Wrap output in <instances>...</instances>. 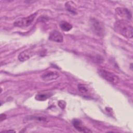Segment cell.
<instances>
[{
	"instance_id": "obj_1",
	"label": "cell",
	"mask_w": 133,
	"mask_h": 133,
	"mask_svg": "<svg viewBox=\"0 0 133 133\" xmlns=\"http://www.w3.org/2000/svg\"><path fill=\"white\" fill-rule=\"evenodd\" d=\"M115 30L128 38L132 37V27L131 24L125 20L117 21L114 24Z\"/></svg>"
},
{
	"instance_id": "obj_2",
	"label": "cell",
	"mask_w": 133,
	"mask_h": 133,
	"mask_svg": "<svg viewBox=\"0 0 133 133\" xmlns=\"http://www.w3.org/2000/svg\"><path fill=\"white\" fill-rule=\"evenodd\" d=\"M90 26L95 34L101 37L104 36L105 33V28L101 22L95 19H91L90 20Z\"/></svg>"
},
{
	"instance_id": "obj_3",
	"label": "cell",
	"mask_w": 133,
	"mask_h": 133,
	"mask_svg": "<svg viewBox=\"0 0 133 133\" xmlns=\"http://www.w3.org/2000/svg\"><path fill=\"white\" fill-rule=\"evenodd\" d=\"M37 15V13L35 12L26 17L19 18L14 22V24L15 26L17 27H27L31 25Z\"/></svg>"
},
{
	"instance_id": "obj_4",
	"label": "cell",
	"mask_w": 133,
	"mask_h": 133,
	"mask_svg": "<svg viewBox=\"0 0 133 133\" xmlns=\"http://www.w3.org/2000/svg\"><path fill=\"white\" fill-rule=\"evenodd\" d=\"M99 75L106 81L113 84H116L119 82V78L114 74L103 69H98Z\"/></svg>"
},
{
	"instance_id": "obj_5",
	"label": "cell",
	"mask_w": 133,
	"mask_h": 133,
	"mask_svg": "<svg viewBox=\"0 0 133 133\" xmlns=\"http://www.w3.org/2000/svg\"><path fill=\"white\" fill-rule=\"evenodd\" d=\"M72 125L74 127V128L79 131L84 132H91V131L85 127L82 122L77 119H74L72 120Z\"/></svg>"
},
{
	"instance_id": "obj_6",
	"label": "cell",
	"mask_w": 133,
	"mask_h": 133,
	"mask_svg": "<svg viewBox=\"0 0 133 133\" xmlns=\"http://www.w3.org/2000/svg\"><path fill=\"white\" fill-rule=\"evenodd\" d=\"M48 38L51 41L58 43H61L63 40L62 35L57 31H53L51 32L49 34Z\"/></svg>"
},
{
	"instance_id": "obj_7",
	"label": "cell",
	"mask_w": 133,
	"mask_h": 133,
	"mask_svg": "<svg viewBox=\"0 0 133 133\" xmlns=\"http://www.w3.org/2000/svg\"><path fill=\"white\" fill-rule=\"evenodd\" d=\"M59 74L56 72H48L43 74L41 76V78L45 81H49L56 79L58 78Z\"/></svg>"
},
{
	"instance_id": "obj_8",
	"label": "cell",
	"mask_w": 133,
	"mask_h": 133,
	"mask_svg": "<svg viewBox=\"0 0 133 133\" xmlns=\"http://www.w3.org/2000/svg\"><path fill=\"white\" fill-rule=\"evenodd\" d=\"M33 55V51L31 49H27L21 52L18 56V59L20 61H25Z\"/></svg>"
},
{
	"instance_id": "obj_9",
	"label": "cell",
	"mask_w": 133,
	"mask_h": 133,
	"mask_svg": "<svg viewBox=\"0 0 133 133\" xmlns=\"http://www.w3.org/2000/svg\"><path fill=\"white\" fill-rule=\"evenodd\" d=\"M116 13L121 17L130 19L131 18V14L130 11L127 8H117L116 9Z\"/></svg>"
},
{
	"instance_id": "obj_10",
	"label": "cell",
	"mask_w": 133,
	"mask_h": 133,
	"mask_svg": "<svg viewBox=\"0 0 133 133\" xmlns=\"http://www.w3.org/2000/svg\"><path fill=\"white\" fill-rule=\"evenodd\" d=\"M59 26L62 30L65 32H68L72 29V25L65 21H61L59 24Z\"/></svg>"
},
{
	"instance_id": "obj_11",
	"label": "cell",
	"mask_w": 133,
	"mask_h": 133,
	"mask_svg": "<svg viewBox=\"0 0 133 133\" xmlns=\"http://www.w3.org/2000/svg\"><path fill=\"white\" fill-rule=\"evenodd\" d=\"M51 96V94H50V93L38 94L35 96V99L37 101H45L50 98Z\"/></svg>"
},
{
	"instance_id": "obj_12",
	"label": "cell",
	"mask_w": 133,
	"mask_h": 133,
	"mask_svg": "<svg viewBox=\"0 0 133 133\" xmlns=\"http://www.w3.org/2000/svg\"><path fill=\"white\" fill-rule=\"evenodd\" d=\"M72 2H68L66 3L65 5V7L66 9L69 12H70L71 13L75 15V14H77V11H76V10L75 8L71 5Z\"/></svg>"
},
{
	"instance_id": "obj_13",
	"label": "cell",
	"mask_w": 133,
	"mask_h": 133,
	"mask_svg": "<svg viewBox=\"0 0 133 133\" xmlns=\"http://www.w3.org/2000/svg\"><path fill=\"white\" fill-rule=\"evenodd\" d=\"M77 87H78V90L80 92H81L82 93L86 94V93H87L88 91V89L87 87L84 84H79L78 85Z\"/></svg>"
},
{
	"instance_id": "obj_14",
	"label": "cell",
	"mask_w": 133,
	"mask_h": 133,
	"mask_svg": "<svg viewBox=\"0 0 133 133\" xmlns=\"http://www.w3.org/2000/svg\"><path fill=\"white\" fill-rule=\"evenodd\" d=\"M58 105L61 108V109H63L65 107V102L63 100H60L58 102Z\"/></svg>"
},
{
	"instance_id": "obj_15",
	"label": "cell",
	"mask_w": 133,
	"mask_h": 133,
	"mask_svg": "<svg viewBox=\"0 0 133 133\" xmlns=\"http://www.w3.org/2000/svg\"><path fill=\"white\" fill-rule=\"evenodd\" d=\"M6 118V115L5 114H1L0 116V119L1 121H4Z\"/></svg>"
},
{
	"instance_id": "obj_16",
	"label": "cell",
	"mask_w": 133,
	"mask_h": 133,
	"mask_svg": "<svg viewBox=\"0 0 133 133\" xmlns=\"http://www.w3.org/2000/svg\"><path fill=\"white\" fill-rule=\"evenodd\" d=\"M2 132H15V131L14 130H3L1 131Z\"/></svg>"
}]
</instances>
